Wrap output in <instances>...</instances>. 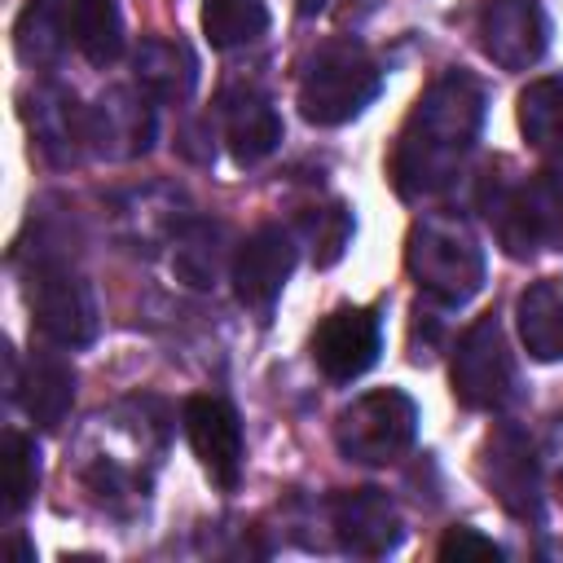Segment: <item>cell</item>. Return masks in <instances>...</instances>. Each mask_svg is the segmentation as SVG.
<instances>
[{
  "mask_svg": "<svg viewBox=\"0 0 563 563\" xmlns=\"http://www.w3.org/2000/svg\"><path fill=\"white\" fill-rule=\"evenodd\" d=\"M435 554H440V559H501V545H497L493 537H484V532L457 523V528H449V532L440 537Z\"/></svg>",
  "mask_w": 563,
  "mask_h": 563,
  "instance_id": "27",
  "label": "cell"
},
{
  "mask_svg": "<svg viewBox=\"0 0 563 563\" xmlns=\"http://www.w3.org/2000/svg\"><path fill=\"white\" fill-rule=\"evenodd\" d=\"M383 88L374 57L356 40H325L303 62L299 75V114L317 128L352 123Z\"/></svg>",
  "mask_w": 563,
  "mask_h": 563,
  "instance_id": "3",
  "label": "cell"
},
{
  "mask_svg": "<svg viewBox=\"0 0 563 563\" xmlns=\"http://www.w3.org/2000/svg\"><path fill=\"white\" fill-rule=\"evenodd\" d=\"M31 132L48 158H70V145L84 141V110H75V97L66 92H35Z\"/></svg>",
  "mask_w": 563,
  "mask_h": 563,
  "instance_id": "24",
  "label": "cell"
},
{
  "mask_svg": "<svg viewBox=\"0 0 563 563\" xmlns=\"http://www.w3.org/2000/svg\"><path fill=\"white\" fill-rule=\"evenodd\" d=\"M330 528H334L343 550L365 554V559H378V554L396 550L400 537H405L400 515H396V506H391V497L383 488L334 493L330 497Z\"/></svg>",
  "mask_w": 563,
  "mask_h": 563,
  "instance_id": "14",
  "label": "cell"
},
{
  "mask_svg": "<svg viewBox=\"0 0 563 563\" xmlns=\"http://www.w3.org/2000/svg\"><path fill=\"white\" fill-rule=\"evenodd\" d=\"M220 106H224V141H229V154L238 167H255L282 145V119L264 92L233 88V92H224Z\"/></svg>",
  "mask_w": 563,
  "mask_h": 563,
  "instance_id": "15",
  "label": "cell"
},
{
  "mask_svg": "<svg viewBox=\"0 0 563 563\" xmlns=\"http://www.w3.org/2000/svg\"><path fill=\"white\" fill-rule=\"evenodd\" d=\"M418 435V405L400 387H378L356 396L334 418V444L347 462L387 466L413 449Z\"/></svg>",
  "mask_w": 563,
  "mask_h": 563,
  "instance_id": "5",
  "label": "cell"
},
{
  "mask_svg": "<svg viewBox=\"0 0 563 563\" xmlns=\"http://www.w3.org/2000/svg\"><path fill=\"white\" fill-rule=\"evenodd\" d=\"M18 400L26 409V418L44 431L62 427V418L75 405V369L70 361H62L57 352H35L18 378Z\"/></svg>",
  "mask_w": 563,
  "mask_h": 563,
  "instance_id": "17",
  "label": "cell"
},
{
  "mask_svg": "<svg viewBox=\"0 0 563 563\" xmlns=\"http://www.w3.org/2000/svg\"><path fill=\"white\" fill-rule=\"evenodd\" d=\"M31 321L57 347H84L97 339V299L92 286L66 264H40L31 286Z\"/></svg>",
  "mask_w": 563,
  "mask_h": 563,
  "instance_id": "7",
  "label": "cell"
},
{
  "mask_svg": "<svg viewBox=\"0 0 563 563\" xmlns=\"http://www.w3.org/2000/svg\"><path fill=\"white\" fill-rule=\"evenodd\" d=\"M70 40L92 66H110L123 53L119 0H70Z\"/></svg>",
  "mask_w": 563,
  "mask_h": 563,
  "instance_id": "22",
  "label": "cell"
},
{
  "mask_svg": "<svg viewBox=\"0 0 563 563\" xmlns=\"http://www.w3.org/2000/svg\"><path fill=\"white\" fill-rule=\"evenodd\" d=\"M479 48L501 70H528L550 44V22L541 0H484L479 9Z\"/></svg>",
  "mask_w": 563,
  "mask_h": 563,
  "instance_id": "9",
  "label": "cell"
},
{
  "mask_svg": "<svg viewBox=\"0 0 563 563\" xmlns=\"http://www.w3.org/2000/svg\"><path fill=\"white\" fill-rule=\"evenodd\" d=\"M132 75H136V88L150 92L154 101H189L198 88V57L185 40L150 35L132 57Z\"/></svg>",
  "mask_w": 563,
  "mask_h": 563,
  "instance_id": "16",
  "label": "cell"
},
{
  "mask_svg": "<svg viewBox=\"0 0 563 563\" xmlns=\"http://www.w3.org/2000/svg\"><path fill=\"white\" fill-rule=\"evenodd\" d=\"M325 9V0H299V13H321Z\"/></svg>",
  "mask_w": 563,
  "mask_h": 563,
  "instance_id": "28",
  "label": "cell"
},
{
  "mask_svg": "<svg viewBox=\"0 0 563 563\" xmlns=\"http://www.w3.org/2000/svg\"><path fill=\"white\" fill-rule=\"evenodd\" d=\"M383 352V321L369 308H334L312 334V361L330 383L361 378Z\"/></svg>",
  "mask_w": 563,
  "mask_h": 563,
  "instance_id": "12",
  "label": "cell"
},
{
  "mask_svg": "<svg viewBox=\"0 0 563 563\" xmlns=\"http://www.w3.org/2000/svg\"><path fill=\"white\" fill-rule=\"evenodd\" d=\"M484 216L510 260H528L541 246L563 251V158L532 172L519 185H493L484 194Z\"/></svg>",
  "mask_w": 563,
  "mask_h": 563,
  "instance_id": "4",
  "label": "cell"
},
{
  "mask_svg": "<svg viewBox=\"0 0 563 563\" xmlns=\"http://www.w3.org/2000/svg\"><path fill=\"white\" fill-rule=\"evenodd\" d=\"M70 35V4L66 0H31L13 22V48L26 66H53Z\"/></svg>",
  "mask_w": 563,
  "mask_h": 563,
  "instance_id": "20",
  "label": "cell"
},
{
  "mask_svg": "<svg viewBox=\"0 0 563 563\" xmlns=\"http://www.w3.org/2000/svg\"><path fill=\"white\" fill-rule=\"evenodd\" d=\"M352 242V211L347 202H330L317 216H308V246L317 268H334Z\"/></svg>",
  "mask_w": 563,
  "mask_h": 563,
  "instance_id": "26",
  "label": "cell"
},
{
  "mask_svg": "<svg viewBox=\"0 0 563 563\" xmlns=\"http://www.w3.org/2000/svg\"><path fill=\"white\" fill-rule=\"evenodd\" d=\"M515 387H519V374L506 347V330L488 312L453 347V396L466 409H501L515 400Z\"/></svg>",
  "mask_w": 563,
  "mask_h": 563,
  "instance_id": "6",
  "label": "cell"
},
{
  "mask_svg": "<svg viewBox=\"0 0 563 563\" xmlns=\"http://www.w3.org/2000/svg\"><path fill=\"white\" fill-rule=\"evenodd\" d=\"M484 484L493 488V497L501 501L506 515L523 519V523H541L545 519V493H541V462L532 440L519 427H497L484 444Z\"/></svg>",
  "mask_w": 563,
  "mask_h": 563,
  "instance_id": "8",
  "label": "cell"
},
{
  "mask_svg": "<svg viewBox=\"0 0 563 563\" xmlns=\"http://www.w3.org/2000/svg\"><path fill=\"white\" fill-rule=\"evenodd\" d=\"M515 321L532 361H563V290L554 282L528 286L519 295Z\"/></svg>",
  "mask_w": 563,
  "mask_h": 563,
  "instance_id": "18",
  "label": "cell"
},
{
  "mask_svg": "<svg viewBox=\"0 0 563 563\" xmlns=\"http://www.w3.org/2000/svg\"><path fill=\"white\" fill-rule=\"evenodd\" d=\"M268 31L264 0H207L202 4V35L211 48H242Z\"/></svg>",
  "mask_w": 563,
  "mask_h": 563,
  "instance_id": "23",
  "label": "cell"
},
{
  "mask_svg": "<svg viewBox=\"0 0 563 563\" xmlns=\"http://www.w3.org/2000/svg\"><path fill=\"white\" fill-rule=\"evenodd\" d=\"M290 273H295V238L277 224H264V229L246 233V242L238 246L229 282H233V295L242 308L268 317L282 286L290 282Z\"/></svg>",
  "mask_w": 563,
  "mask_h": 563,
  "instance_id": "10",
  "label": "cell"
},
{
  "mask_svg": "<svg viewBox=\"0 0 563 563\" xmlns=\"http://www.w3.org/2000/svg\"><path fill=\"white\" fill-rule=\"evenodd\" d=\"M484 128V88L466 70L440 75L418 106L409 110L396 150H391V185L400 198L418 202L431 194H444L466 154L475 150Z\"/></svg>",
  "mask_w": 563,
  "mask_h": 563,
  "instance_id": "1",
  "label": "cell"
},
{
  "mask_svg": "<svg viewBox=\"0 0 563 563\" xmlns=\"http://www.w3.org/2000/svg\"><path fill=\"white\" fill-rule=\"evenodd\" d=\"M150 92L136 88H106L84 110V145L101 158H136L154 145V110Z\"/></svg>",
  "mask_w": 563,
  "mask_h": 563,
  "instance_id": "11",
  "label": "cell"
},
{
  "mask_svg": "<svg viewBox=\"0 0 563 563\" xmlns=\"http://www.w3.org/2000/svg\"><path fill=\"white\" fill-rule=\"evenodd\" d=\"M40 488V449L22 431H4V510L22 515Z\"/></svg>",
  "mask_w": 563,
  "mask_h": 563,
  "instance_id": "25",
  "label": "cell"
},
{
  "mask_svg": "<svg viewBox=\"0 0 563 563\" xmlns=\"http://www.w3.org/2000/svg\"><path fill=\"white\" fill-rule=\"evenodd\" d=\"M185 435H189V449L202 462V471L220 488H233L242 475V453H246L238 409L224 396H189L185 400Z\"/></svg>",
  "mask_w": 563,
  "mask_h": 563,
  "instance_id": "13",
  "label": "cell"
},
{
  "mask_svg": "<svg viewBox=\"0 0 563 563\" xmlns=\"http://www.w3.org/2000/svg\"><path fill=\"white\" fill-rule=\"evenodd\" d=\"M405 264L413 282L444 308H462L484 286V246L457 216H422L409 229Z\"/></svg>",
  "mask_w": 563,
  "mask_h": 563,
  "instance_id": "2",
  "label": "cell"
},
{
  "mask_svg": "<svg viewBox=\"0 0 563 563\" xmlns=\"http://www.w3.org/2000/svg\"><path fill=\"white\" fill-rule=\"evenodd\" d=\"M519 132L541 158L550 163L563 158V79L559 75L532 79L519 92Z\"/></svg>",
  "mask_w": 563,
  "mask_h": 563,
  "instance_id": "19",
  "label": "cell"
},
{
  "mask_svg": "<svg viewBox=\"0 0 563 563\" xmlns=\"http://www.w3.org/2000/svg\"><path fill=\"white\" fill-rule=\"evenodd\" d=\"M220 268H224V229L211 220H189L176 233L172 273L194 290H211L220 282Z\"/></svg>",
  "mask_w": 563,
  "mask_h": 563,
  "instance_id": "21",
  "label": "cell"
}]
</instances>
